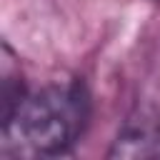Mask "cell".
<instances>
[{"mask_svg":"<svg viewBox=\"0 0 160 160\" xmlns=\"http://www.w3.org/2000/svg\"><path fill=\"white\" fill-rule=\"evenodd\" d=\"M90 98L78 80H55L28 92L12 115L2 120V138L18 152L62 155L85 132Z\"/></svg>","mask_w":160,"mask_h":160,"instance_id":"1","label":"cell"},{"mask_svg":"<svg viewBox=\"0 0 160 160\" xmlns=\"http://www.w3.org/2000/svg\"><path fill=\"white\" fill-rule=\"evenodd\" d=\"M108 158H160V120L142 112L130 118L112 140Z\"/></svg>","mask_w":160,"mask_h":160,"instance_id":"2","label":"cell"},{"mask_svg":"<svg viewBox=\"0 0 160 160\" xmlns=\"http://www.w3.org/2000/svg\"><path fill=\"white\" fill-rule=\"evenodd\" d=\"M25 95L28 92H25V85H22L20 68L15 65L12 50L8 45H2V102H0L2 110H0V120H8Z\"/></svg>","mask_w":160,"mask_h":160,"instance_id":"3","label":"cell"}]
</instances>
